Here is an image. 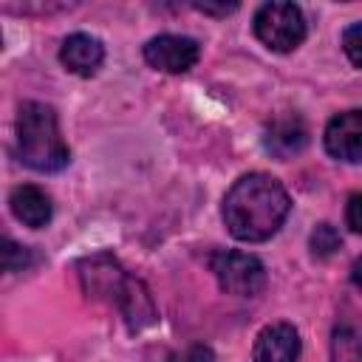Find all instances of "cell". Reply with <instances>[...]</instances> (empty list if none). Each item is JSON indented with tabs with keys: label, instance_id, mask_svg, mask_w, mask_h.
Returning <instances> with one entry per match:
<instances>
[{
	"label": "cell",
	"instance_id": "cell-1",
	"mask_svg": "<svg viewBox=\"0 0 362 362\" xmlns=\"http://www.w3.org/2000/svg\"><path fill=\"white\" fill-rule=\"evenodd\" d=\"M288 212H291V198L286 187L269 173L240 175L223 195V206H221L229 235L243 243H263L272 235H277Z\"/></svg>",
	"mask_w": 362,
	"mask_h": 362
},
{
	"label": "cell",
	"instance_id": "cell-2",
	"mask_svg": "<svg viewBox=\"0 0 362 362\" xmlns=\"http://www.w3.org/2000/svg\"><path fill=\"white\" fill-rule=\"evenodd\" d=\"M76 274H79L82 291L90 300H105L119 308L130 334H139L158 320L150 288L139 277L127 274L116 257H110L105 252L90 255L76 263Z\"/></svg>",
	"mask_w": 362,
	"mask_h": 362
},
{
	"label": "cell",
	"instance_id": "cell-3",
	"mask_svg": "<svg viewBox=\"0 0 362 362\" xmlns=\"http://www.w3.org/2000/svg\"><path fill=\"white\" fill-rule=\"evenodd\" d=\"M17 158L37 173H59L71 150L59 133L57 110L45 102H23L17 113Z\"/></svg>",
	"mask_w": 362,
	"mask_h": 362
},
{
	"label": "cell",
	"instance_id": "cell-4",
	"mask_svg": "<svg viewBox=\"0 0 362 362\" xmlns=\"http://www.w3.org/2000/svg\"><path fill=\"white\" fill-rule=\"evenodd\" d=\"M255 37L277 54H288L305 40V17L294 3H263L255 11Z\"/></svg>",
	"mask_w": 362,
	"mask_h": 362
},
{
	"label": "cell",
	"instance_id": "cell-5",
	"mask_svg": "<svg viewBox=\"0 0 362 362\" xmlns=\"http://www.w3.org/2000/svg\"><path fill=\"white\" fill-rule=\"evenodd\" d=\"M209 269L218 286L232 297H255L266 288V266L249 252L221 249L209 257Z\"/></svg>",
	"mask_w": 362,
	"mask_h": 362
},
{
	"label": "cell",
	"instance_id": "cell-6",
	"mask_svg": "<svg viewBox=\"0 0 362 362\" xmlns=\"http://www.w3.org/2000/svg\"><path fill=\"white\" fill-rule=\"evenodd\" d=\"M144 59L150 68L164 71V74H187L198 57H201V45L192 37L184 34H158L153 40L144 42L141 48Z\"/></svg>",
	"mask_w": 362,
	"mask_h": 362
},
{
	"label": "cell",
	"instance_id": "cell-7",
	"mask_svg": "<svg viewBox=\"0 0 362 362\" xmlns=\"http://www.w3.org/2000/svg\"><path fill=\"white\" fill-rule=\"evenodd\" d=\"M322 144L328 156L356 164L362 161V110H345L337 113L322 133Z\"/></svg>",
	"mask_w": 362,
	"mask_h": 362
},
{
	"label": "cell",
	"instance_id": "cell-8",
	"mask_svg": "<svg viewBox=\"0 0 362 362\" xmlns=\"http://www.w3.org/2000/svg\"><path fill=\"white\" fill-rule=\"evenodd\" d=\"M305 144H308V127L297 113H280L263 130V147L277 161L294 158L297 153L305 150Z\"/></svg>",
	"mask_w": 362,
	"mask_h": 362
},
{
	"label": "cell",
	"instance_id": "cell-9",
	"mask_svg": "<svg viewBox=\"0 0 362 362\" xmlns=\"http://www.w3.org/2000/svg\"><path fill=\"white\" fill-rule=\"evenodd\" d=\"M300 359V334L288 322L266 325L252 348V362H297Z\"/></svg>",
	"mask_w": 362,
	"mask_h": 362
},
{
	"label": "cell",
	"instance_id": "cell-10",
	"mask_svg": "<svg viewBox=\"0 0 362 362\" xmlns=\"http://www.w3.org/2000/svg\"><path fill=\"white\" fill-rule=\"evenodd\" d=\"M59 62L76 74V76H93L102 62H105V45L99 37L93 34H85V31H76L71 37L62 40L59 45Z\"/></svg>",
	"mask_w": 362,
	"mask_h": 362
},
{
	"label": "cell",
	"instance_id": "cell-11",
	"mask_svg": "<svg viewBox=\"0 0 362 362\" xmlns=\"http://www.w3.org/2000/svg\"><path fill=\"white\" fill-rule=\"evenodd\" d=\"M8 206H11L14 218H17L20 223L31 226V229H42V226H48L51 218H54V204H51L48 192L40 189V187H34V184H20V187H14L11 195H8Z\"/></svg>",
	"mask_w": 362,
	"mask_h": 362
},
{
	"label": "cell",
	"instance_id": "cell-12",
	"mask_svg": "<svg viewBox=\"0 0 362 362\" xmlns=\"http://www.w3.org/2000/svg\"><path fill=\"white\" fill-rule=\"evenodd\" d=\"M331 356H334V362H359L362 359V325L359 322L342 317L334 325Z\"/></svg>",
	"mask_w": 362,
	"mask_h": 362
},
{
	"label": "cell",
	"instance_id": "cell-13",
	"mask_svg": "<svg viewBox=\"0 0 362 362\" xmlns=\"http://www.w3.org/2000/svg\"><path fill=\"white\" fill-rule=\"evenodd\" d=\"M308 243H311V255L320 257V260H325V257H331V255H337L342 249V238H339V232L331 223H320L311 232Z\"/></svg>",
	"mask_w": 362,
	"mask_h": 362
},
{
	"label": "cell",
	"instance_id": "cell-14",
	"mask_svg": "<svg viewBox=\"0 0 362 362\" xmlns=\"http://www.w3.org/2000/svg\"><path fill=\"white\" fill-rule=\"evenodd\" d=\"M31 260H34V255H31L28 246L14 243L11 238L3 240V269H6L8 274H11V272H23V269H28Z\"/></svg>",
	"mask_w": 362,
	"mask_h": 362
},
{
	"label": "cell",
	"instance_id": "cell-15",
	"mask_svg": "<svg viewBox=\"0 0 362 362\" xmlns=\"http://www.w3.org/2000/svg\"><path fill=\"white\" fill-rule=\"evenodd\" d=\"M342 48H345V57H348L356 68H362V20L345 28V34H342Z\"/></svg>",
	"mask_w": 362,
	"mask_h": 362
},
{
	"label": "cell",
	"instance_id": "cell-16",
	"mask_svg": "<svg viewBox=\"0 0 362 362\" xmlns=\"http://www.w3.org/2000/svg\"><path fill=\"white\" fill-rule=\"evenodd\" d=\"M164 362H215V354H212L209 345L195 342V345H189V348H184V351H173Z\"/></svg>",
	"mask_w": 362,
	"mask_h": 362
},
{
	"label": "cell",
	"instance_id": "cell-17",
	"mask_svg": "<svg viewBox=\"0 0 362 362\" xmlns=\"http://www.w3.org/2000/svg\"><path fill=\"white\" fill-rule=\"evenodd\" d=\"M345 221H348V226H351L356 235H362V192H356V195L348 198Z\"/></svg>",
	"mask_w": 362,
	"mask_h": 362
},
{
	"label": "cell",
	"instance_id": "cell-18",
	"mask_svg": "<svg viewBox=\"0 0 362 362\" xmlns=\"http://www.w3.org/2000/svg\"><path fill=\"white\" fill-rule=\"evenodd\" d=\"M195 11L201 14H215V17H226L232 11H238V3H192Z\"/></svg>",
	"mask_w": 362,
	"mask_h": 362
},
{
	"label": "cell",
	"instance_id": "cell-19",
	"mask_svg": "<svg viewBox=\"0 0 362 362\" xmlns=\"http://www.w3.org/2000/svg\"><path fill=\"white\" fill-rule=\"evenodd\" d=\"M351 280H354V286L362 291V257L354 260V266H351Z\"/></svg>",
	"mask_w": 362,
	"mask_h": 362
}]
</instances>
